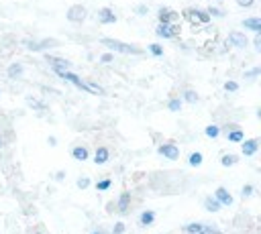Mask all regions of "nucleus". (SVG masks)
<instances>
[{
  "label": "nucleus",
  "mask_w": 261,
  "mask_h": 234,
  "mask_svg": "<svg viewBox=\"0 0 261 234\" xmlns=\"http://www.w3.org/2000/svg\"><path fill=\"white\" fill-rule=\"evenodd\" d=\"M100 43H102L104 47H108L110 53H124V55H141V53H143V49H139V47H135V45H130V43H122V41L108 39V37H104Z\"/></svg>",
  "instance_id": "obj_1"
},
{
  "label": "nucleus",
  "mask_w": 261,
  "mask_h": 234,
  "mask_svg": "<svg viewBox=\"0 0 261 234\" xmlns=\"http://www.w3.org/2000/svg\"><path fill=\"white\" fill-rule=\"evenodd\" d=\"M157 37L163 39H175L179 35V24H167V22H159V26L155 28Z\"/></svg>",
  "instance_id": "obj_2"
},
{
  "label": "nucleus",
  "mask_w": 261,
  "mask_h": 234,
  "mask_svg": "<svg viewBox=\"0 0 261 234\" xmlns=\"http://www.w3.org/2000/svg\"><path fill=\"white\" fill-rule=\"evenodd\" d=\"M157 16H159V22H167V24H179L181 22V14H177V12H173L171 8H159V12H157Z\"/></svg>",
  "instance_id": "obj_3"
},
{
  "label": "nucleus",
  "mask_w": 261,
  "mask_h": 234,
  "mask_svg": "<svg viewBox=\"0 0 261 234\" xmlns=\"http://www.w3.org/2000/svg\"><path fill=\"white\" fill-rule=\"evenodd\" d=\"M186 16L196 24V22H200V24H208L210 22V16H208V12L206 10H198V8H186Z\"/></svg>",
  "instance_id": "obj_4"
},
{
  "label": "nucleus",
  "mask_w": 261,
  "mask_h": 234,
  "mask_svg": "<svg viewBox=\"0 0 261 234\" xmlns=\"http://www.w3.org/2000/svg\"><path fill=\"white\" fill-rule=\"evenodd\" d=\"M157 151H159L161 157H165V159H169V161L179 159V149H177V144H173V142H163V144H159Z\"/></svg>",
  "instance_id": "obj_5"
},
{
  "label": "nucleus",
  "mask_w": 261,
  "mask_h": 234,
  "mask_svg": "<svg viewBox=\"0 0 261 234\" xmlns=\"http://www.w3.org/2000/svg\"><path fill=\"white\" fill-rule=\"evenodd\" d=\"M57 75H59V77H63V79H67L69 83H73V85H75V87H80L82 92H88V94H90V90H88L86 81H82V79H80V77H77V75H75L73 71L65 69V71H57Z\"/></svg>",
  "instance_id": "obj_6"
},
{
  "label": "nucleus",
  "mask_w": 261,
  "mask_h": 234,
  "mask_svg": "<svg viewBox=\"0 0 261 234\" xmlns=\"http://www.w3.org/2000/svg\"><path fill=\"white\" fill-rule=\"evenodd\" d=\"M86 16H88V12H86V6H82V4H73L67 10V20H71V22H82Z\"/></svg>",
  "instance_id": "obj_7"
},
{
  "label": "nucleus",
  "mask_w": 261,
  "mask_h": 234,
  "mask_svg": "<svg viewBox=\"0 0 261 234\" xmlns=\"http://www.w3.org/2000/svg\"><path fill=\"white\" fill-rule=\"evenodd\" d=\"M228 43H230L232 47H237V49H245V47L249 45V41H247L245 33H239V31L228 33Z\"/></svg>",
  "instance_id": "obj_8"
},
{
  "label": "nucleus",
  "mask_w": 261,
  "mask_h": 234,
  "mask_svg": "<svg viewBox=\"0 0 261 234\" xmlns=\"http://www.w3.org/2000/svg\"><path fill=\"white\" fill-rule=\"evenodd\" d=\"M214 199H216L220 206H232V195L228 193L226 187H216V191H214Z\"/></svg>",
  "instance_id": "obj_9"
},
{
  "label": "nucleus",
  "mask_w": 261,
  "mask_h": 234,
  "mask_svg": "<svg viewBox=\"0 0 261 234\" xmlns=\"http://www.w3.org/2000/svg\"><path fill=\"white\" fill-rule=\"evenodd\" d=\"M257 149H259V140H257V138L243 140V144H241V151H243L245 157H253V155L257 153Z\"/></svg>",
  "instance_id": "obj_10"
},
{
  "label": "nucleus",
  "mask_w": 261,
  "mask_h": 234,
  "mask_svg": "<svg viewBox=\"0 0 261 234\" xmlns=\"http://www.w3.org/2000/svg\"><path fill=\"white\" fill-rule=\"evenodd\" d=\"M98 20H100V24H114L116 14L110 8H102V10H98Z\"/></svg>",
  "instance_id": "obj_11"
},
{
  "label": "nucleus",
  "mask_w": 261,
  "mask_h": 234,
  "mask_svg": "<svg viewBox=\"0 0 261 234\" xmlns=\"http://www.w3.org/2000/svg\"><path fill=\"white\" fill-rule=\"evenodd\" d=\"M49 59V63H51V67H53V71L57 73V71H65V69H69V61L67 59H63V57H47Z\"/></svg>",
  "instance_id": "obj_12"
},
{
  "label": "nucleus",
  "mask_w": 261,
  "mask_h": 234,
  "mask_svg": "<svg viewBox=\"0 0 261 234\" xmlns=\"http://www.w3.org/2000/svg\"><path fill=\"white\" fill-rule=\"evenodd\" d=\"M243 26L249 28V31H253L255 35H259V33H261V18H259V16L245 18V20H243Z\"/></svg>",
  "instance_id": "obj_13"
},
{
  "label": "nucleus",
  "mask_w": 261,
  "mask_h": 234,
  "mask_svg": "<svg viewBox=\"0 0 261 234\" xmlns=\"http://www.w3.org/2000/svg\"><path fill=\"white\" fill-rule=\"evenodd\" d=\"M108 159H110V151L106 147H98L96 153H94V163L96 165H104V163H108Z\"/></svg>",
  "instance_id": "obj_14"
},
{
  "label": "nucleus",
  "mask_w": 261,
  "mask_h": 234,
  "mask_svg": "<svg viewBox=\"0 0 261 234\" xmlns=\"http://www.w3.org/2000/svg\"><path fill=\"white\" fill-rule=\"evenodd\" d=\"M55 45H57V43H55L53 39H45V41H41V43H31V41H27V47L33 49V51H43V49L55 47Z\"/></svg>",
  "instance_id": "obj_15"
},
{
  "label": "nucleus",
  "mask_w": 261,
  "mask_h": 234,
  "mask_svg": "<svg viewBox=\"0 0 261 234\" xmlns=\"http://www.w3.org/2000/svg\"><path fill=\"white\" fill-rule=\"evenodd\" d=\"M118 212L120 214H124L126 210H128V206H130V191H122L120 193V197H118Z\"/></svg>",
  "instance_id": "obj_16"
},
{
  "label": "nucleus",
  "mask_w": 261,
  "mask_h": 234,
  "mask_svg": "<svg viewBox=\"0 0 261 234\" xmlns=\"http://www.w3.org/2000/svg\"><path fill=\"white\" fill-rule=\"evenodd\" d=\"M226 138H228V142H243L245 134L241 128H232V130H226Z\"/></svg>",
  "instance_id": "obj_17"
},
{
  "label": "nucleus",
  "mask_w": 261,
  "mask_h": 234,
  "mask_svg": "<svg viewBox=\"0 0 261 234\" xmlns=\"http://www.w3.org/2000/svg\"><path fill=\"white\" fill-rule=\"evenodd\" d=\"M71 157H73L75 161H86V159L90 157V153H88L86 147L80 144V147H73V149H71Z\"/></svg>",
  "instance_id": "obj_18"
},
{
  "label": "nucleus",
  "mask_w": 261,
  "mask_h": 234,
  "mask_svg": "<svg viewBox=\"0 0 261 234\" xmlns=\"http://www.w3.org/2000/svg\"><path fill=\"white\" fill-rule=\"evenodd\" d=\"M139 222H141V226H151V224L155 222V214H153L151 210H145V212L141 214Z\"/></svg>",
  "instance_id": "obj_19"
},
{
  "label": "nucleus",
  "mask_w": 261,
  "mask_h": 234,
  "mask_svg": "<svg viewBox=\"0 0 261 234\" xmlns=\"http://www.w3.org/2000/svg\"><path fill=\"white\" fill-rule=\"evenodd\" d=\"M6 73H8L10 77H20V75H22V65H20V63H10L8 69H6Z\"/></svg>",
  "instance_id": "obj_20"
},
{
  "label": "nucleus",
  "mask_w": 261,
  "mask_h": 234,
  "mask_svg": "<svg viewBox=\"0 0 261 234\" xmlns=\"http://www.w3.org/2000/svg\"><path fill=\"white\" fill-rule=\"evenodd\" d=\"M204 208H206V212H218L222 206H220L214 197H206V199H204Z\"/></svg>",
  "instance_id": "obj_21"
},
{
  "label": "nucleus",
  "mask_w": 261,
  "mask_h": 234,
  "mask_svg": "<svg viewBox=\"0 0 261 234\" xmlns=\"http://www.w3.org/2000/svg\"><path fill=\"white\" fill-rule=\"evenodd\" d=\"M204 134H206L208 138H216V136L220 134V128H218L216 124H208V126L204 128Z\"/></svg>",
  "instance_id": "obj_22"
},
{
  "label": "nucleus",
  "mask_w": 261,
  "mask_h": 234,
  "mask_svg": "<svg viewBox=\"0 0 261 234\" xmlns=\"http://www.w3.org/2000/svg\"><path fill=\"white\" fill-rule=\"evenodd\" d=\"M202 161H204V157H202V153H198V151H196V153H192V155H190V159H188V163H190L192 167H200V165H202Z\"/></svg>",
  "instance_id": "obj_23"
},
{
  "label": "nucleus",
  "mask_w": 261,
  "mask_h": 234,
  "mask_svg": "<svg viewBox=\"0 0 261 234\" xmlns=\"http://www.w3.org/2000/svg\"><path fill=\"white\" fill-rule=\"evenodd\" d=\"M206 12H208V16L212 18V16H216V18H222L224 16V10L222 8H218V6H208L206 8Z\"/></svg>",
  "instance_id": "obj_24"
},
{
  "label": "nucleus",
  "mask_w": 261,
  "mask_h": 234,
  "mask_svg": "<svg viewBox=\"0 0 261 234\" xmlns=\"http://www.w3.org/2000/svg\"><path fill=\"white\" fill-rule=\"evenodd\" d=\"M184 100H186L188 104H196V102H198V94H196L194 90H186V92H184Z\"/></svg>",
  "instance_id": "obj_25"
},
{
  "label": "nucleus",
  "mask_w": 261,
  "mask_h": 234,
  "mask_svg": "<svg viewBox=\"0 0 261 234\" xmlns=\"http://www.w3.org/2000/svg\"><path fill=\"white\" fill-rule=\"evenodd\" d=\"M237 161H239V157H234V155H224V157L220 159L222 167H232V165H234Z\"/></svg>",
  "instance_id": "obj_26"
},
{
  "label": "nucleus",
  "mask_w": 261,
  "mask_h": 234,
  "mask_svg": "<svg viewBox=\"0 0 261 234\" xmlns=\"http://www.w3.org/2000/svg\"><path fill=\"white\" fill-rule=\"evenodd\" d=\"M149 51H151L153 57H161V55H163V47L157 45V43H151V45H149Z\"/></svg>",
  "instance_id": "obj_27"
},
{
  "label": "nucleus",
  "mask_w": 261,
  "mask_h": 234,
  "mask_svg": "<svg viewBox=\"0 0 261 234\" xmlns=\"http://www.w3.org/2000/svg\"><path fill=\"white\" fill-rule=\"evenodd\" d=\"M167 108H169L171 112H177V110L181 108V100H179V98H171V100L167 102Z\"/></svg>",
  "instance_id": "obj_28"
},
{
  "label": "nucleus",
  "mask_w": 261,
  "mask_h": 234,
  "mask_svg": "<svg viewBox=\"0 0 261 234\" xmlns=\"http://www.w3.org/2000/svg\"><path fill=\"white\" fill-rule=\"evenodd\" d=\"M110 185H112L110 179H100V181L96 183V189H98V191H106V189H110Z\"/></svg>",
  "instance_id": "obj_29"
},
{
  "label": "nucleus",
  "mask_w": 261,
  "mask_h": 234,
  "mask_svg": "<svg viewBox=\"0 0 261 234\" xmlns=\"http://www.w3.org/2000/svg\"><path fill=\"white\" fill-rule=\"evenodd\" d=\"M253 189H255V187H253L251 183H247V185L241 189V195H243V197H251V195H253Z\"/></svg>",
  "instance_id": "obj_30"
},
{
  "label": "nucleus",
  "mask_w": 261,
  "mask_h": 234,
  "mask_svg": "<svg viewBox=\"0 0 261 234\" xmlns=\"http://www.w3.org/2000/svg\"><path fill=\"white\" fill-rule=\"evenodd\" d=\"M75 185H77L80 189H86V187H90V179H88V177H80V179L75 181Z\"/></svg>",
  "instance_id": "obj_31"
},
{
  "label": "nucleus",
  "mask_w": 261,
  "mask_h": 234,
  "mask_svg": "<svg viewBox=\"0 0 261 234\" xmlns=\"http://www.w3.org/2000/svg\"><path fill=\"white\" fill-rule=\"evenodd\" d=\"M124 230H126V226L122 222H116L114 228H112V234H124Z\"/></svg>",
  "instance_id": "obj_32"
},
{
  "label": "nucleus",
  "mask_w": 261,
  "mask_h": 234,
  "mask_svg": "<svg viewBox=\"0 0 261 234\" xmlns=\"http://www.w3.org/2000/svg\"><path fill=\"white\" fill-rule=\"evenodd\" d=\"M259 73H261V67H253V69L245 71V77H257Z\"/></svg>",
  "instance_id": "obj_33"
},
{
  "label": "nucleus",
  "mask_w": 261,
  "mask_h": 234,
  "mask_svg": "<svg viewBox=\"0 0 261 234\" xmlns=\"http://www.w3.org/2000/svg\"><path fill=\"white\" fill-rule=\"evenodd\" d=\"M224 90H226V92H237V90H239V83H237V81H226V83H224Z\"/></svg>",
  "instance_id": "obj_34"
},
{
  "label": "nucleus",
  "mask_w": 261,
  "mask_h": 234,
  "mask_svg": "<svg viewBox=\"0 0 261 234\" xmlns=\"http://www.w3.org/2000/svg\"><path fill=\"white\" fill-rule=\"evenodd\" d=\"M114 59V53H104V55H100V61L102 63H110Z\"/></svg>",
  "instance_id": "obj_35"
},
{
  "label": "nucleus",
  "mask_w": 261,
  "mask_h": 234,
  "mask_svg": "<svg viewBox=\"0 0 261 234\" xmlns=\"http://www.w3.org/2000/svg\"><path fill=\"white\" fill-rule=\"evenodd\" d=\"M147 12H149V8H147L145 4H139V6H137V14H139V16H145Z\"/></svg>",
  "instance_id": "obj_36"
},
{
  "label": "nucleus",
  "mask_w": 261,
  "mask_h": 234,
  "mask_svg": "<svg viewBox=\"0 0 261 234\" xmlns=\"http://www.w3.org/2000/svg\"><path fill=\"white\" fill-rule=\"evenodd\" d=\"M253 2H255V0H237V4H239V6H243V8L253 6Z\"/></svg>",
  "instance_id": "obj_37"
},
{
  "label": "nucleus",
  "mask_w": 261,
  "mask_h": 234,
  "mask_svg": "<svg viewBox=\"0 0 261 234\" xmlns=\"http://www.w3.org/2000/svg\"><path fill=\"white\" fill-rule=\"evenodd\" d=\"M253 45H255V49H257V51H261V33H259V35H255Z\"/></svg>",
  "instance_id": "obj_38"
},
{
  "label": "nucleus",
  "mask_w": 261,
  "mask_h": 234,
  "mask_svg": "<svg viewBox=\"0 0 261 234\" xmlns=\"http://www.w3.org/2000/svg\"><path fill=\"white\" fill-rule=\"evenodd\" d=\"M27 102H29V104H31V106H37V108H39V110H41V108H45V106H43V104H41V102H37V100H33V98H29V100H27Z\"/></svg>",
  "instance_id": "obj_39"
},
{
  "label": "nucleus",
  "mask_w": 261,
  "mask_h": 234,
  "mask_svg": "<svg viewBox=\"0 0 261 234\" xmlns=\"http://www.w3.org/2000/svg\"><path fill=\"white\" fill-rule=\"evenodd\" d=\"M63 177H65V173H63V171H57V175H55V179H57V181H61Z\"/></svg>",
  "instance_id": "obj_40"
},
{
  "label": "nucleus",
  "mask_w": 261,
  "mask_h": 234,
  "mask_svg": "<svg viewBox=\"0 0 261 234\" xmlns=\"http://www.w3.org/2000/svg\"><path fill=\"white\" fill-rule=\"evenodd\" d=\"M49 144L55 147V144H57V138H55V136H49Z\"/></svg>",
  "instance_id": "obj_41"
},
{
  "label": "nucleus",
  "mask_w": 261,
  "mask_h": 234,
  "mask_svg": "<svg viewBox=\"0 0 261 234\" xmlns=\"http://www.w3.org/2000/svg\"><path fill=\"white\" fill-rule=\"evenodd\" d=\"M92 234H100V232H92Z\"/></svg>",
  "instance_id": "obj_42"
},
{
  "label": "nucleus",
  "mask_w": 261,
  "mask_h": 234,
  "mask_svg": "<svg viewBox=\"0 0 261 234\" xmlns=\"http://www.w3.org/2000/svg\"><path fill=\"white\" fill-rule=\"evenodd\" d=\"M0 144H2V142H0Z\"/></svg>",
  "instance_id": "obj_43"
}]
</instances>
